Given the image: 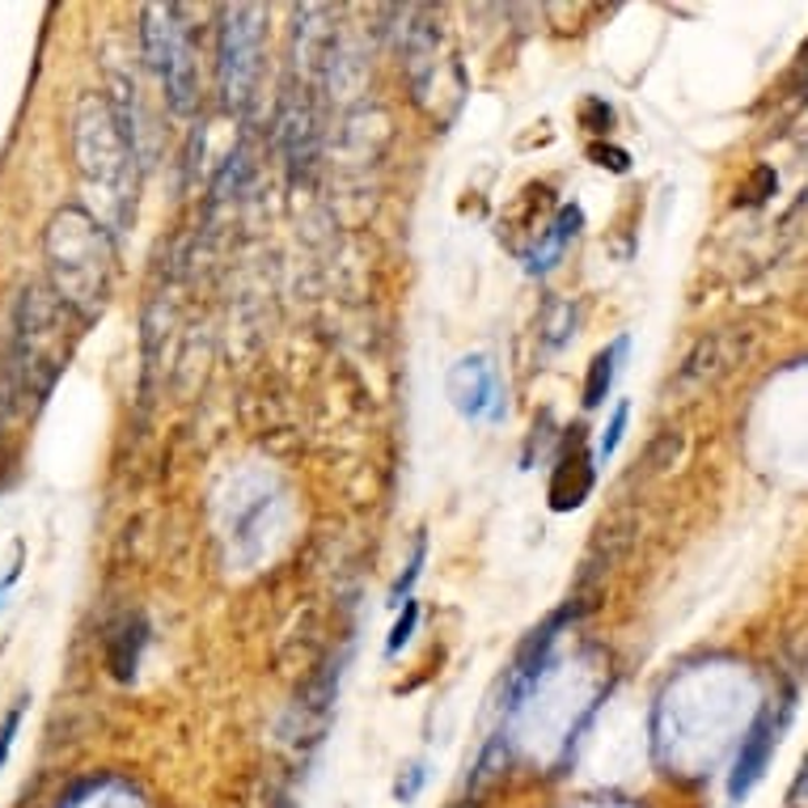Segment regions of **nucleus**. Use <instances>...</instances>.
Listing matches in <instances>:
<instances>
[{"label":"nucleus","mask_w":808,"mask_h":808,"mask_svg":"<svg viewBox=\"0 0 808 808\" xmlns=\"http://www.w3.org/2000/svg\"><path fill=\"white\" fill-rule=\"evenodd\" d=\"M415 622H420V605H415V601H406L403 618L394 622V631H390V639H385V657H398L406 643H411V635H415Z\"/></svg>","instance_id":"16"},{"label":"nucleus","mask_w":808,"mask_h":808,"mask_svg":"<svg viewBox=\"0 0 808 808\" xmlns=\"http://www.w3.org/2000/svg\"><path fill=\"white\" fill-rule=\"evenodd\" d=\"M424 779H427V770H424V762H415V766H406V775L394 784V800H403V805H411L415 796H420V787H424Z\"/></svg>","instance_id":"20"},{"label":"nucleus","mask_w":808,"mask_h":808,"mask_svg":"<svg viewBox=\"0 0 808 808\" xmlns=\"http://www.w3.org/2000/svg\"><path fill=\"white\" fill-rule=\"evenodd\" d=\"M593 462H597V453L584 449V436H580V427H575L572 445H568V453L559 457V466H554V474H551V509L554 512H572L589 500V491H593V470H597Z\"/></svg>","instance_id":"10"},{"label":"nucleus","mask_w":808,"mask_h":808,"mask_svg":"<svg viewBox=\"0 0 808 808\" xmlns=\"http://www.w3.org/2000/svg\"><path fill=\"white\" fill-rule=\"evenodd\" d=\"M622 352H627V339H614V347L597 352L593 364H589V382H584V406H589V411L605 403V394H610V385H614V373H618Z\"/></svg>","instance_id":"12"},{"label":"nucleus","mask_w":808,"mask_h":808,"mask_svg":"<svg viewBox=\"0 0 808 808\" xmlns=\"http://www.w3.org/2000/svg\"><path fill=\"white\" fill-rule=\"evenodd\" d=\"M145 56L149 65L161 72L166 93H170V107L178 115H191L195 110V60H191V39L187 30L178 26L174 9L149 4L145 9Z\"/></svg>","instance_id":"4"},{"label":"nucleus","mask_w":808,"mask_h":808,"mask_svg":"<svg viewBox=\"0 0 808 808\" xmlns=\"http://www.w3.org/2000/svg\"><path fill=\"white\" fill-rule=\"evenodd\" d=\"M18 382H13V364L9 356H0V483H4V462H9V449H4V436H9V420L18 411Z\"/></svg>","instance_id":"14"},{"label":"nucleus","mask_w":808,"mask_h":808,"mask_svg":"<svg viewBox=\"0 0 808 808\" xmlns=\"http://www.w3.org/2000/svg\"><path fill=\"white\" fill-rule=\"evenodd\" d=\"M678 449H681V436H678V432H673V427H664V432H660V441H657V445H652V453H648V466H652V470L673 466Z\"/></svg>","instance_id":"19"},{"label":"nucleus","mask_w":808,"mask_h":808,"mask_svg":"<svg viewBox=\"0 0 808 808\" xmlns=\"http://www.w3.org/2000/svg\"><path fill=\"white\" fill-rule=\"evenodd\" d=\"M749 356V331H711L694 343V352L681 364V385H711L728 377Z\"/></svg>","instance_id":"9"},{"label":"nucleus","mask_w":808,"mask_h":808,"mask_svg":"<svg viewBox=\"0 0 808 808\" xmlns=\"http://www.w3.org/2000/svg\"><path fill=\"white\" fill-rule=\"evenodd\" d=\"M575 229H580V208L572 204V208H563V213L554 216V225L542 234V242L525 255V267L530 272H551L554 263H559V255H563V246L575 237Z\"/></svg>","instance_id":"11"},{"label":"nucleus","mask_w":808,"mask_h":808,"mask_svg":"<svg viewBox=\"0 0 808 808\" xmlns=\"http://www.w3.org/2000/svg\"><path fill=\"white\" fill-rule=\"evenodd\" d=\"M258 56H263V26L258 9L237 4L225 13L220 30V89L229 107H246L258 81Z\"/></svg>","instance_id":"5"},{"label":"nucleus","mask_w":808,"mask_h":808,"mask_svg":"<svg viewBox=\"0 0 808 808\" xmlns=\"http://www.w3.org/2000/svg\"><path fill=\"white\" fill-rule=\"evenodd\" d=\"M140 648H145V627H140V622H136V627H124V631L115 635V643H110V669H115V678L119 681L136 678Z\"/></svg>","instance_id":"13"},{"label":"nucleus","mask_w":808,"mask_h":808,"mask_svg":"<svg viewBox=\"0 0 808 808\" xmlns=\"http://www.w3.org/2000/svg\"><path fill=\"white\" fill-rule=\"evenodd\" d=\"M65 300L47 288H26L22 305H18V339H13V352H9V364H13V382H18V394L22 398H35L43 403L51 394V385L60 377L68 356V322Z\"/></svg>","instance_id":"2"},{"label":"nucleus","mask_w":808,"mask_h":808,"mask_svg":"<svg viewBox=\"0 0 808 808\" xmlns=\"http://www.w3.org/2000/svg\"><path fill=\"white\" fill-rule=\"evenodd\" d=\"M568 618H572V610L554 614L551 622H546L542 631H533L530 643L516 652V660H512V669H509V681H504V716H516V711L525 707V699L542 686L546 669H551V648H554V639H559V627H563Z\"/></svg>","instance_id":"8"},{"label":"nucleus","mask_w":808,"mask_h":808,"mask_svg":"<svg viewBox=\"0 0 808 808\" xmlns=\"http://www.w3.org/2000/svg\"><path fill=\"white\" fill-rule=\"evenodd\" d=\"M449 398L466 420H483V424L504 420V385H500V373L487 356H466V361L453 364Z\"/></svg>","instance_id":"7"},{"label":"nucleus","mask_w":808,"mask_h":808,"mask_svg":"<svg viewBox=\"0 0 808 808\" xmlns=\"http://www.w3.org/2000/svg\"><path fill=\"white\" fill-rule=\"evenodd\" d=\"M787 716H791V699H784L779 707L770 702L762 716L753 720V728L745 732L741 749H737V758H732V775H728V796L741 805L745 796L758 787V779L766 775V766H770V753H775V745L784 737L787 728Z\"/></svg>","instance_id":"6"},{"label":"nucleus","mask_w":808,"mask_h":808,"mask_svg":"<svg viewBox=\"0 0 808 808\" xmlns=\"http://www.w3.org/2000/svg\"><path fill=\"white\" fill-rule=\"evenodd\" d=\"M805 791H808V758H805V770H800V779L791 784V800H800Z\"/></svg>","instance_id":"21"},{"label":"nucleus","mask_w":808,"mask_h":808,"mask_svg":"<svg viewBox=\"0 0 808 808\" xmlns=\"http://www.w3.org/2000/svg\"><path fill=\"white\" fill-rule=\"evenodd\" d=\"M77 157H81V174L89 183L98 178V187L115 191V199H128V174L136 149L102 98H86L77 110Z\"/></svg>","instance_id":"3"},{"label":"nucleus","mask_w":808,"mask_h":808,"mask_svg":"<svg viewBox=\"0 0 808 808\" xmlns=\"http://www.w3.org/2000/svg\"><path fill=\"white\" fill-rule=\"evenodd\" d=\"M424 554H427V542L424 538H415L411 563H406V572L398 575V584H394V593H390V605H406V601H411V589H415V580L424 572Z\"/></svg>","instance_id":"15"},{"label":"nucleus","mask_w":808,"mask_h":808,"mask_svg":"<svg viewBox=\"0 0 808 808\" xmlns=\"http://www.w3.org/2000/svg\"><path fill=\"white\" fill-rule=\"evenodd\" d=\"M627 420H631V406L618 403L614 406V420H610L605 436H601V445H597V462H610V457H614L618 441H622V432H627Z\"/></svg>","instance_id":"17"},{"label":"nucleus","mask_w":808,"mask_h":808,"mask_svg":"<svg viewBox=\"0 0 808 808\" xmlns=\"http://www.w3.org/2000/svg\"><path fill=\"white\" fill-rule=\"evenodd\" d=\"M26 702H30V699H18V702H13V711H9V716H4V723H0V770H4V762H9L13 737H18V728H22Z\"/></svg>","instance_id":"18"},{"label":"nucleus","mask_w":808,"mask_h":808,"mask_svg":"<svg viewBox=\"0 0 808 808\" xmlns=\"http://www.w3.org/2000/svg\"><path fill=\"white\" fill-rule=\"evenodd\" d=\"M47 263H51V293L77 314V322H93L102 314L115 272L107 229L86 208H60L47 225Z\"/></svg>","instance_id":"1"}]
</instances>
